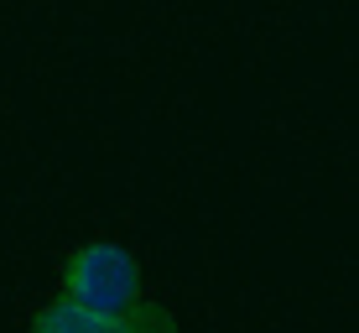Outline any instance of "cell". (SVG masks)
Instances as JSON below:
<instances>
[{
    "label": "cell",
    "instance_id": "6da1fadb",
    "mask_svg": "<svg viewBox=\"0 0 359 333\" xmlns=\"http://www.w3.org/2000/svg\"><path fill=\"white\" fill-rule=\"evenodd\" d=\"M141 271L120 245H79L63 266V292L47 313H36V328H167V313L141 307Z\"/></svg>",
    "mask_w": 359,
    "mask_h": 333
}]
</instances>
